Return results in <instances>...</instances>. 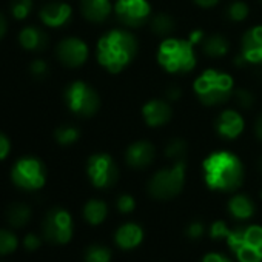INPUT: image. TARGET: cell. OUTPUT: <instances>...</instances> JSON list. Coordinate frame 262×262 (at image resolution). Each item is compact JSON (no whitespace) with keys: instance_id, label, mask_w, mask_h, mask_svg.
<instances>
[{"instance_id":"obj_1","label":"cell","mask_w":262,"mask_h":262,"mask_svg":"<svg viewBox=\"0 0 262 262\" xmlns=\"http://www.w3.org/2000/svg\"><path fill=\"white\" fill-rule=\"evenodd\" d=\"M138 54V42L135 36L125 30H113L106 33L97 45V59L110 73H119L128 67Z\"/></svg>"},{"instance_id":"obj_2","label":"cell","mask_w":262,"mask_h":262,"mask_svg":"<svg viewBox=\"0 0 262 262\" xmlns=\"http://www.w3.org/2000/svg\"><path fill=\"white\" fill-rule=\"evenodd\" d=\"M204 176L210 188L219 191H234L242 185L244 168L234 155L228 151H217L205 159Z\"/></svg>"},{"instance_id":"obj_3","label":"cell","mask_w":262,"mask_h":262,"mask_svg":"<svg viewBox=\"0 0 262 262\" xmlns=\"http://www.w3.org/2000/svg\"><path fill=\"white\" fill-rule=\"evenodd\" d=\"M194 93L204 105H221L233 96V79L227 73L208 70L196 79Z\"/></svg>"},{"instance_id":"obj_4","label":"cell","mask_w":262,"mask_h":262,"mask_svg":"<svg viewBox=\"0 0 262 262\" xmlns=\"http://www.w3.org/2000/svg\"><path fill=\"white\" fill-rule=\"evenodd\" d=\"M158 60L170 73H188L196 65L193 43L182 39H167L159 47Z\"/></svg>"},{"instance_id":"obj_5","label":"cell","mask_w":262,"mask_h":262,"mask_svg":"<svg viewBox=\"0 0 262 262\" xmlns=\"http://www.w3.org/2000/svg\"><path fill=\"white\" fill-rule=\"evenodd\" d=\"M185 181V162L178 161L173 167L158 171L148 182V191L155 199L168 201L178 196Z\"/></svg>"},{"instance_id":"obj_6","label":"cell","mask_w":262,"mask_h":262,"mask_svg":"<svg viewBox=\"0 0 262 262\" xmlns=\"http://www.w3.org/2000/svg\"><path fill=\"white\" fill-rule=\"evenodd\" d=\"M67 106L77 116L90 117L97 113L100 106V99L97 93L85 82H73L65 90Z\"/></svg>"},{"instance_id":"obj_7","label":"cell","mask_w":262,"mask_h":262,"mask_svg":"<svg viewBox=\"0 0 262 262\" xmlns=\"http://www.w3.org/2000/svg\"><path fill=\"white\" fill-rule=\"evenodd\" d=\"M11 178H13V182L19 188L34 191L43 187L45 179H47V170L40 159L27 156V158L19 159L14 164Z\"/></svg>"},{"instance_id":"obj_8","label":"cell","mask_w":262,"mask_h":262,"mask_svg":"<svg viewBox=\"0 0 262 262\" xmlns=\"http://www.w3.org/2000/svg\"><path fill=\"white\" fill-rule=\"evenodd\" d=\"M43 237L51 244H67L70 242L73 236V219L71 214L60 208L54 207L51 208L42 224Z\"/></svg>"},{"instance_id":"obj_9","label":"cell","mask_w":262,"mask_h":262,"mask_svg":"<svg viewBox=\"0 0 262 262\" xmlns=\"http://www.w3.org/2000/svg\"><path fill=\"white\" fill-rule=\"evenodd\" d=\"M86 171L93 185L97 188H110L116 184L119 178V170L116 167V162L113 161L111 156L105 153L93 155L88 159Z\"/></svg>"},{"instance_id":"obj_10","label":"cell","mask_w":262,"mask_h":262,"mask_svg":"<svg viewBox=\"0 0 262 262\" xmlns=\"http://www.w3.org/2000/svg\"><path fill=\"white\" fill-rule=\"evenodd\" d=\"M114 11L119 22L129 28L145 25L151 14V8L147 0H117Z\"/></svg>"},{"instance_id":"obj_11","label":"cell","mask_w":262,"mask_h":262,"mask_svg":"<svg viewBox=\"0 0 262 262\" xmlns=\"http://www.w3.org/2000/svg\"><path fill=\"white\" fill-rule=\"evenodd\" d=\"M233 251L241 262H262V227H245Z\"/></svg>"},{"instance_id":"obj_12","label":"cell","mask_w":262,"mask_h":262,"mask_svg":"<svg viewBox=\"0 0 262 262\" xmlns=\"http://www.w3.org/2000/svg\"><path fill=\"white\" fill-rule=\"evenodd\" d=\"M236 63L241 67L262 63V27H254L244 34Z\"/></svg>"},{"instance_id":"obj_13","label":"cell","mask_w":262,"mask_h":262,"mask_svg":"<svg viewBox=\"0 0 262 262\" xmlns=\"http://www.w3.org/2000/svg\"><path fill=\"white\" fill-rule=\"evenodd\" d=\"M56 54L65 67L77 68L88 59V47L77 37H68L57 45Z\"/></svg>"},{"instance_id":"obj_14","label":"cell","mask_w":262,"mask_h":262,"mask_svg":"<svg viewBox=\"0 0 262 262\" xmlns=\"http://www.w3.org/2000/svg\"><path fill=\"white\" fill-rule=\"evenodd\" d=\"M126 164L131 168L144 170L155 161V147L147 141H139L131 144L125 153Z\"/></svg>"},{"instance_id":"obj_15","label":"cell","mask_w":262,"mask_h":262,"mask_svg":"<svg viewBox=\"0 0 262 262\" xmlns=\"http://www.w3.org/2000/svg\"><path fill=\"white\" fill-rule=\"evenodd\" d=\"M214 128L217 135L225 139H234L237 138L244 129V119L239 113L233 110H227L221 113L214 122Z\"/></svg>"},{"instance_id":"obj_16","label":"cell","mask_w":262,"mask_h":262,"mask_svg":"<svg viewBox=\"0 0 262 262\" xmlns=\"http://www.w3.org/2000/svg\"><path fill=\"white\" fill-rule=\"evenodd\" d=\"M71 7L65 2H51L40 10V20L51 28H60L71 19Z\"/></svg>"},{"instance_id":"obj_17","label":"cell","mask_w":262,"mask_h":262,"mask_svg":"<svg viewBox=\"0 0 262 262\" xmlns=\"http://www.w3.org/2000/svg\"><path fill=\"white\" fill-rule=\"evenodd\" d=\"M144 119L150 126H162L167 122H170L173 111L171 106L168 105V102L161 100V99H155L150 100L144 105Z\"/></svg>"},{"instance_id":"obj_18","label":"cell","mask_w":262,"mask_h":262,"mask_svg":"<svg viewBox=\"0 0 262 262\" xmlns=\"http://www.w3.org/2000/svg\"><path fill=\"white\" fill-rule=\"evenodd\" d=\"M116 244L123 248V250H131L138 247L142 239H144V231L142 228L138 225V224H133V222H128V224H123L122 227H119V230L116 231Z\"/></svg>"},{"instance_id":"obj_19","label":"cell","mask_w":262,"mask_h":262,"mask_svg":"<svg viewBox=\"0 0 262 262\" xmlns=\"http://www.w3.org/2000/svg\"><path fill=\"white\" fill-rule=\"evenodd\" d=\"M80 11L90 22H103L111 14L110 0H80Z\"/></svg>"},{"instance_id":"obj_20","label":"cell","mask_w":262,"mask_h":262,"mask_svg":"<svg viewBox=\"0 0 262 262\" xmlns=\"http://www.w3.org/2000/svg\"><path fill=\"white\" fill-rule=\"evenodd\" d=\"M19 42L25 50L40 53L48 45V36L39 27H25L19 34Z\"/></svg>"},{"instance_id":"obj_21","label":"cell","mask_w":262,"mask_h":262,"mask_svg":"<svg viewBox=\"0 0 262 262\" xmlns=\"http://www.w3.org/2000/svg\"><path fill=\"white\" fill-rule=\"evenodd\" d=\"M228 211L237 219H248L254 214V204L245 194H236L228 202Z\"/></svg>"},{"instance_id":"obj_22","label":"cell","mask_w":262,"mask_h":262,"mask_svg":"<svg viewBox=\"0 0 262 262\" xmlns=\"http://www.w3.org/2000/svg\"><path fill=\"white\" fill-rule=\"evenodd\" d=\"M228 48H230L228 40L219 34L208 36L202 40V51L208 57H214V59L222 57L228 53Z\"/></svg>"},{"instance_id":"obj_23","label":"cell","mask_w":262,"mask_h":262,"mask_svg":"<svg viewBox=\"0 0 262 262\" xmlns=\"http://www.w3.org/2000/svg\"><path fill=\"white\" fill-rule=\"evenodd\" d=\"M30 219H31V208L27 204L16 202L11 204L7 210V221L14 228L25 227L30 222Z\"/></svg>"},{"instance_id":"obj_24","label":"cell","mask_w":262,"mask_h":262,"mask_svg":"<svg viewBox=\"0 0 262 262\" xmlns=\"http://www.w3.org/2000/svg\"><path fill=\"white\" fill-rule=\"evenodd\" d=\"M106 213H108V208L105 202L99 199H91L83 207V216L91 225H99L100 222H103L106 217Z\"/></svg>"},{"instance_id":"obj_25","label":"cell","mask_w":262,"mask_h":262,"mask_svg":"<svg viewBox=\"0 0 262 262\" xmlns=\"http://www.w3.org/2000/svg\"><path fill=\"white\" fill-rule=\"evenodd\" d=\"M176 28V22L170 14L161 13L151 19V31L159 37H168Z\"/></svg>"},{"instance_id":"obj_26","label":"cell","mask_w":262,"mask_h":262,"mask_svg":"<svg viewBox=\"0 0 262 262\" xmlns=\"http://www.w3.org/2000/svg\"><path fill=\"white\" fill-rule=\"evenodd\" d=\"M83 260L85 262H110L111 260V251L105 245L93 244L85 250Z\"/></svg>"},{"instance_id":"obj_27","label":"cell","mask_w":262,"mask_h":262,"mask_svg":"<svg viewBox=\"0 0 262 262\" xmlns=\"http://www.w3.org/2000/svg\"><path fill=\"white\" fill-rule=\"evenodd\" d=\"M187 155V142L184 139H173L165 147V156L171 161H184V156Z\"/></svg>"},{"instance_id":"obj_28","label":"cell","mask_w":262,"mask_h":262,"mask_svg":"<svg viewBox=\"0 0 262 262\" xmlns=\"http://www.w3.org/2000/svg\"><path fill=\"white\" fill-rule=\"evenodd\" d=\"M247 16H248V7L247 4L241 2V0L227 5L225 8V19H228L230 22H242Z\"/></svg>"},{"instance_id":"obj_29","label":"cell","mask_w":262,"mask_h":262,"mask_svg":"<svg viewBox=\"0 0 262 262\" xmlns=\"http://www.w3.org/2000/svg\"><path fill=\"white\" fill-rule=\"evenodd\" d=\"M54 138L60 145H71L79 139V129L74 126H70V125L59 126L54 133Z\"/></svg>"},{"instance_id":"obj_30","label":"cell","mask_w":262,"mask_h":262,"mask_svg":"<svg viewBox=\"0 0 262 262\" xmlns=\"http://www.w3.org/2000/svg\"><path fill=\"white\" fill-rule=\"evenodd\" d=\"M17 248V237L8 230H0V256L13 253Z\"/></svg>"},{"instance_id":"obj_31","label":"cell","mask_w":262,"mask_h":262,"mask_svg":"<svg viewBox=\"0 0 262 262\" xmlns=\"http://www.w3.org/2000/svg\"><path fill=\"white\" fill-rule=\"evenodd\" d=\"M33 10V0H13L11 2V13L17 20L27 19Z\"/></svg>"},{"instance_id":"obj_32","label":"cell","mask_w":262,"mask_h":262,"mask_svg":"<svg viewBox=\"0 0 262 262\" xmlns=\"http://www.w3.org/2000/svg\"><path fill=\"white\" fill-rule=\"evenodd\" d=\"M136 207V202L133 199V196H129V194H122L119 196L117 199V208L120 213H131L135 210Z\"/></svg>"},{"instance_id":"obj_33","label":"cell","mask_w":262,"mask_h":262,"mask_svg":"<svg viewBox=\"0 0 262 262\" xmlns=\"http://www.w3.org/2000/svg\"><path fill=\"white\" fill-rule=\"evenodd\" d=\"M234 96H236V100H237L239 106H242V108H250L253 105V102H254L253 94L248 90H244V88L237 90L234 93Z\"/></svg>"},{"instance_id":"obj_34","label":"cell","mask_w":262,"mask_h":262,"mask_svg":"<svg viewBox=\"0 0 262 262\" xmlns=\"http://www.w3.org/2000/svg\"><path fill=\"white\" fill-rule=\"evenodd\" d=\"M30 71L36 79H43L48 74V65L45 60H34L30 67Z\"/></svg>"},{"instance_id":"obj_35","label":"cell","mask_w":262,"mask_h":262,"mask_svg":"<svg viewBox=\"0 0 262 262\" xmlns=\"http://www.w3.org/2000/svg\"><path fill=\"white\" fill-rule=\"evenodd\" d=\"M228 233H230V230H228V227L225 225V222H222V221H216V222L211 225V230H210V234H211V237H214V239L227 237Z\"/></svg>"},{"instance_id":"obj_36","label":"cell","mask_w":262,"mask_h":262,"mask_svg":"<svg viewBox=\"0 0 262 262\" xmlns=\"http://www.w3.org/2000/svg\"><path fill=\"white\" fill-rule=\"evenodd\" d=\"M204 234V224L199 222V221H194L188 225L187 228V236L191 237V239H198Z\"/></svg>"},{"instance_id":"obj_37","label":"cell","mask_w":262,"mask_h":262,"mask_svg":"<svg viewBox=\"0 0 262 262\" xmlns=\"http://www.w3.org/2000/svg\"><path fill=\"white\" fill-rule=\"evenodd\" d=\"M10 150H11L10 139L4 133H0V161H4L10 155Z\"/></svg>"},{"instance_id":"obj_38","label":"cell","mask_w":262,"mask_h":262,"mask_svg":"<svg viewBox=\"0 0 262 262\" xmlns=\"http://www.w3.org/2000/svg\"><path fill=\"white\" fill-rule=\"evenodd\" d=\"M25 247H27V250H30V251H33V250H37L39 247H40V239H39V236H36V234H33V233H30L27 237H25Z\"/></svg>"},{"instance_id":"obj_39","label":"cell","mask_w":262,"mask_h":262,"mask_svg":"<svg viewBox=\"0 0 262 262\" xmlns=\"http://www.w3.org/2000/svg\"><path fill=\"white\" fill-rule=\"evenodd\" d=\"M202 262H231L228 257H225V256H222V254H217V253H210V254H207L204 259H202Z\"/></svg>"},{"instance_id":"obj_40","label":"cell","mask_w":262,"mask_h":262,"mask_svg":"<svg viewBox=\"0 0 262 262\" xmlns=\"http://www.w3.org/2000/svg\"><path fill=\"white\" fill-rule=\"evenodd\" d=\"M181 90L178 88V86H171V88H168L167 90V99L168 100H178L179 97H181Z\"/></svg>"},{"instance_id":"obj_41","label":"cell","mask_w":262,"mask_h":262,"mask_svg":"<svg viewBox=\"0 0 262 262\" xmlns=\"http://www.w3.org/2000/svg\"><path fill=\"white\" fill-rule=\"evenodd\" d=\"M193 2L196 5L202 7V8H211V7H214L219 2V0H193Z\"/></svg>"},{"instance_id":"obj_42","label":"cell","mask_w":262,"mask_h":262,"mask_svg":"<svg viewBox=\"0 0 262 262\" xmlns=\"http://www.w3.org/2000/svg\"><path fill=\"white\" fill-rule=\"evenodd\" d=\"M254 129H256V136L262 141V114L257 117V120H256V126H254Z\"/></svg>"},{"instance_id":"obj_43","label":"cell","mask_w":262,"mask_h":262,"mask_svg":"<svg viewBox=\"0 0 262 262\" xmlns=\"http://www.w3.org/2000/svg\"><path fill=\"white\" fill-rule=\"evenodd\" d=\"M5 33H7V20L2 14H0V39L5 36Z\"/></svg>"},{"instance_id":"obj_44","label":"cell","mask_w":262,"mask_h":262,"mask_svg":"<svg viewBox=\"0 0 262 262\" xmlns=\"http://www.w3.org/2000/svg\"><path fill=\"white\" fill-rule=\"evenodd\" d=\"M259 167H260V170H262V159L259 161Z\"/></svg>"},{"instance_id":"obj_45","label":"cell","mask_w":262,"mask_h":262,"mask_svg":"<svg viewBox=\"0 0 262 262\" xmlns=\"http://www.w3.org/2000/svg\"><path fill=\"white\" fill-rule=\"evenodd\" d=\"M260 2H262V0H260Z\"/></svg>"}]
</instances>
